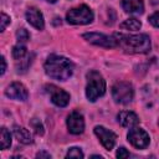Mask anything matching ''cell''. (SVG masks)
Here are the masks:
<instances>
[{
	"instance_id": "obj_1",
	"label": "cell",
	"mask_w": 159,
	"mask_h": 159,
	"mask_svg": "<svg viewBox=\"0 0 159 159\" xmlns=\"http://www.w3.org/2000/svg\"><path fill=\"white\" fill-rule=\"evenodd\" d=\"M113 36L117 41V46H119L128 53H147L150 51V39L145 34L125 35L117 32Z\"/></svg>"
},
{
	"instance_id": "obj_2",
	"label": "cell",
	"mask_w": 159,
	"mask_h": 159,
	"mask_svg": "<svg viewBox=\"0 0 159 159\" xmlns=\"http://www.w3.org/2000/svg\"><path fill=\"white\" fill-rule=\"evenodd\" d=\"M45 72L53 80L66 81L72 76L73 63L60 55H50L45 62Z\"/></svg>"
},
{
	"instance_id": "obj_3",
	"label": "cell",
	"mask_w": 159,
	"mask_h": 159,
	"mask_svg": "<svg viewBox=\"0 0 159 159\" xmlns=\"http://www.w3.org/2000/svg\"><path fill=\"white\" fill-rule=\"evenodd\" d=\"M106 92V81L103 76L98 71H89L87 73V86H86V96L88 101L94 102L97 98L102 97Z\"/></svg>"
},
{
	"instance_id": "obj_4",
	"label": "cell",
	"mask_w": 159,
	"mask_h": 159,
	"mask_svg": "<svg viewBox=\"0 0 159 159\" xmlns=\"http://www.w3.org/2000/svg\"><path fill=\"white\" fill-rule=\"evenodd\" d=\"M66 20L73 25H86L93 21V12L87 5H80L77 7L71 9L67 15Z\"/></svg>"
},
{
	"instance_id": "obj_5",
	"label": "cell",
	"mask_w": 159,
	"mask_h": 159,
	"mask_svg": "<svg viewBox=\"0 0 159 159\" xmlns=\"http://www.w3.org/2000/svg\"><path fill=\"white\" fill-rule=\"evenodd\" d=\"M112 97L117 103L120 104H128L133 101L134 97V89L133 86L128 82H117L112 87Z\"/></svg>"
},
{
	"instance_id": "obj_6",
	"label": "cell",
	"mask_w": 159,
	"mask_h": 159,
	"mask_svg": "<svg viewBox=\"0 0 159 159\" xmlns=\"http://www.w3.org/2000/svg\"><path fill=\"white\" fill-rule=\"evenodd\" d=\"M127 137H128V142L138 149H145L149 145V142H150L148 133L144 129L138 128V127H133L129 130Z\"/></svg>"
},
{
	"instance_id": "obj_7",
	"label": "cell",
	"mask_w": 159,
	"mask_h": 159,
	"mask_svg": "<svg viewBox=\"0 0 159 159\" xmlns=\"http://www.w3.org/2000/svg\"><path fill=\"white\" fill-rule=\"evenodd\" d=\"M82 37L84 40H87L88 42L97 45V46H102V47H107V48H112L117 46V41L114 39V36H107L104 34H99V32H88V34H83Z\"/></svg>"
},
{
	"instance_id": "obj_8",
	"label": "cell",
	"mask_w": 159,
	"mask_h": 159,
	"mask_svg": "<svg viewBox=\"0 0 159 159\" xmlns=\"http://www.w3.org/2000/svg\"><path fill=\"white\" fill-rule=\"evenodd\" d=\"M45 88H46V92L51 97V102L55 106H57V107H66L68 104L70 94L66 91L56 87L55 84H47Z\"/></svg>"
},
{
	"instance_id": "obj_9",
	"label": "cell",
	"mask_w": 159,
	"mask_h": 159,
	"mask_svg": "<svg viewBox=\"0 0 159 159\" xmlns=\"http://www.w3.org/2000/svg\"><path fill=\"white\" fill-rule=\"evenodd\" d=\"M94 134L98 137L99 142L102 143V145L107 150H111L114 147L117 135L112 130H109V129H107L102 125H97V127H94Z\"/></svg>"
},
{
	"instance_id": "obj_10",
	"label": "cell",
	"mask_w": 159,
	"mask_h": 159,
	"mask_svg": "<svg viewBox=\"0 0 159 159\" xmlns=\"http://www.w3.org/2000/svg\"><path fill=\"white\" fill-rule=\"evenodd\" d=\"M5 94L6 97L16 101H26L29 97L26 87L20 82H12L10 86H7V88L5 89Z\"/></svg>"
},
{
	"instance_id": "obj_11",
	"label": "cell",
	"mask_w": 159,
	"mask_h": 159,
	"mask_svg": "<svg viewBox=\"0 0 159 159\" xmlns=\"http://www.w3.org/2000/svg\"><path fill=\"white\" fill-rule=\"evenodd\" d=\"M67 128L72 134H81L84 130V119L80 112H72L67 117Z\"/></svg>"
},
{
	"instance_id": "obj_12",
	"label": "cell",
	"mask_w": 159,
	"mask_h": 159,
	"mask_svg": "<svg viewBox=\"0 0 159 159\" xmlns=\"http://www.w3.org/2000/svg\"><path fill=\"white\" fill-rule=\"evenodd\" d=\"M26 20L31 26H34L37 30H42L45 27L43 15L37 7L31 6V7H29L26 10Z\"/></svg>"
},
{
	"instance_id": "obj_13",
	"label": "cell",
	"mask_w": 159,
	"mask_h": 159,
	"mask_svg": "<svg viewBox=\"0 0 159 159\" xmlns=\"http://www.w3.org/2000/svg\"><path fill=\"white\" fill-rule=\"evenodd\" d=\"M118 122L120 123V125L125 127V128H133L139 123V118L134 112H129V111H122L119 112V114L117 116Z\"/></svg>"
},
{
	"instance_id": "obj_14",
	"label": "cell",
	"mask_w": 159,
	"mask_h": 159,
	"mask_svg": "<svg viewBox=\"0 0 159 159\" xmlns=\"http://www.w3.org/2000/svg\"><path fill=\"white\" fill-rule=\"evenodd\" d=\"M122 7L128 14H143L144 2L143 0H122Z\"/></svg>"
},
{
	"instance_id": "obj_15",
	"label": "cell",
	"mask_w": 159,
	"mask_h": 159,
	"mask_svg": "<svg viewBox=\"0 0 159 159\" xmlns=\"http://www.w3.org/2000/svg\"><path fill=\"white\" fill-rule=\"evenodd\" d=\"M12 132H14V135L15 138L22 143V144H31L34 142L32 139V134L24 127H19V125H14L12 128Z\"/></svg>"
},
{
	"instance_id": "obj_16",
	"label": "cell",
	"mask_w": 159,
	"mask_h": 159,
	"mask_svg": "<svg viewBox=\"0 0 159 159\" xmlns=\"http://www.w3.org/2000/svg\"><path fill=\"white\" fill-rule=\"evenodd\" d=\"M119 27L123 29V30H128V31H137V30H139V29L142 27V22H140L138 19L132 17V19L124 20V21L119 25Z\"/></svg>"
},
{
	"instance_id": "obj_17",
	"label": "cell",
	"mask_w": 159,
	"mask_h": 159,
	"mask_svg": "<svg viewBox=\"0 0 159 159\" xmlns=\"http://www.w3.org/2000/svg\"><path fill=\"white\" fill-rule=\"evenodd\" d=\"M26 56H27V50H26L25 45H22V43H17L16 46L12 47V57H14L16 61L22 60V58L26 57Z\"/></svg>"
},
{
	"instance_id": "obj_18",
	"label": "cell",
	"mask_w": 159,
	"mask_h": 159,
	"mask_svg": "<svg viewBox=\"0 0 159 159\" xmlns=\"http://www.w3.org/2000/svg\"><path fill=\"white\" fill-rule=\"evenodd\" d=\"M0 143H1V149H7L11 145V135H10V132L5 127L1 128Z\"/></svg>"
},
{
	"instance_id": "obj_19",
	"label": "cell",
	"mask_w": 159,
	"mask_h": 159,
	"mask_svg": "<svg viewBox=\"0 0 159 159\" xmlns=\"http://www.w3.org/2000/svg\"><path fill=\"white\" fill-rule=\"evenodd\" d=\"M30 125H31V128L35 130L36 134H39V135H42V134H43V125H42V123L40 122V119L32 118V119L30 120Z\"/></svg>"
},
{
	"instance_id": "obj_20",
	"label": "cell",
	"mask_w": 159,
	"mask_h": 159,
	"mask_svg": "<svg viewBox=\"0 0 159 159\" xmlns=\"http://www.w3.org/2000/svg\"><path fill=\"white\" fill-rule=\"evenodd\" d=\"M16 37H17L19 43H22V45H25L30 40V35H29L27 30H25V29H19V31L16 32Z\"/></svg>"
},
{
	"instance_id": "obj_21",
	"label": "cell",
	"mask_w": 159,
	"mask_h": 159,
	"mask_svg": "<svg viewBox=\"0 0 159 159\" xmlns=\"http://www.w3.org/2000/svg\"><path fill=\"white\" fill-rule=\"evenodd\" d=\"M83 157L84 155H83L82 150L80 148H76V147L70 148V150L66 154V158H83Z\"/></svg>"
},
{
	"instance_id": "obj_22",
	"label": "cell",
	"mask_w": 159,
	"mask_h": 159,
	"mask_svg": "<svg viewBox=\"0 0 159 159\" xmlns=\"http://www.w3.org/2000/svg\"><path fill=\"white\" fill-rule=\"evenodd\" d=\"M148 21H149V22H150L153 26L159 27V11L154 12L153 15H150V16L148 17Z\"/></svg>"
},
{
	"instance_id": "obj_23",
	"label": "cell",
	"mask_w": 159,
	"mask_h": 159,
	"mask_svg": "<svg viewBox=\"0 0 159 159\" xmlns=\"http://www.w3.org/2000/svg\"><path fill=\"white\" fill-rule=\"evenodd\" d=\"M10 16H7L5 12H2L1 14V31H4L5 29H6V26L10 24Z\"/></svg>"
},
{
	"instance_id": "obj_24",
	"label": "cell",
	"mask_w": 159,
	"mask_h": 159,
	"mask_svg": "<svg viewBox=\"0 0 159 159\" xmlns=\"http://www.w3.org/2000/svg\"><path fill=\"white\" fill-rule=\"evenodd\" d=\"M116 155H117V158H119V159H122V158H128V157H129V152H128L125 148L120 147V148H118Z\"/></svg>"
},
{
	"instance_id": "obj_25",
	"label": "cell",
	"mask_w": 159,
	"mask_h": 159,
	"mask_svg": "<svg viewBox=\"0 0 159 159\" xmlns=\"http://www.w3.org/2000/svg\"><path fill=\"white\" fill-rule=\"evenodd\" d=\"M5 71H6V62H5V57L2 56L1 57V75H4L5 73Z\"/></svg>"
},
{
	"instance_id": "obj_26",
	"label": "cell",
	"mask_w": 159,
	"mask_h": 159,
	"mask_svg": "<svg viewBox=\"0 0 159 159\" xmlns=\"http://www.w3.org/2000/svg\"><path fill=\"white\" fill-rule=\"evenodd\" d=\"M36 157L37 158H51V155L48 153H46V152H40V153L36 154Z\"/></svg>"
},
{
	"instance_id": "obj_27",
	"label": "cell",
	"mask_w": 159,
	"mask_h": 159,
	"mask_svg": "<svg viewBox=\"0 0 159 159\" xmlns=\"http://www.w3.org/2000/svg\"><path fill=\"white\" fill-rule=\"evenodd\" d=\"M158 2H159V0H152V4H153V5H157Z\"/></svg>"
},
{
	"instance_id": "obj_28",
	"label": "cell",
	"mask_w": 159,
	"mask_h": 159,
	"mask_svg": "<svg viewBox=\"0 0 159 159\" xmlns=\"http://www.w3.org/2000/svg\"><path fill=\"white\" fill-rule=\"evenodd\" d=\"M46 1H48V2H56L57 0H46Z\"/></svg>"
}]
</instances>
